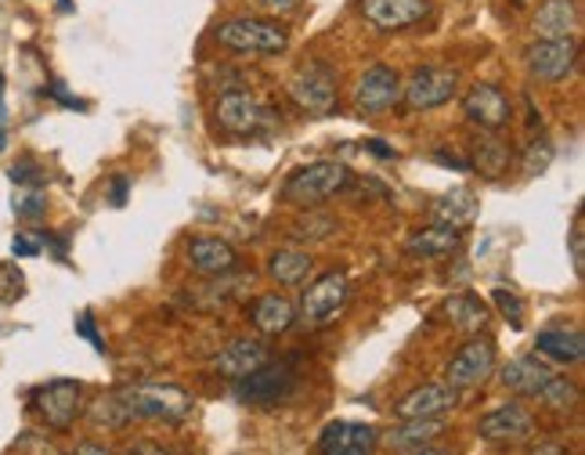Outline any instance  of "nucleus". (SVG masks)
I'll use <instances>...</instances> for the list:
<instances>
[{
  "label": "nucleus",
  "instance_id": "1",
  "mask_svg": "<svg viewBox=\"0 0 585 455\" xmlns=\"http://www.w3.org/2000/svg\"><path fill=\"white\" fill-rule=\"evenodd\" d=\"M192 409H195V398L174 383H134V387L116 390L109 398H98L95 405L87 409V420L95 426L120 431V426L134 423V420L181 423V420H188Z\"/></svg>",
  "mask_w": 585,
  "mask_h": 455
},
{
  "label": "nucleus",
  "instance_id": "2",
  "mask_svg": "<svg viewBox=\"0 0 585 455\" xmlns=\"http://www.w3.org/2000/svg\"><path fill=\"white\" fill-rule=\"evenodd\" d=\"M214 41L236 55H282L290 47V30L279 19H257L239 15L220 22L214 30Z\"/></svg>",
  "mask_w": 585,
  "mask_h": 455
},
{
  "label": "nucleus",
  "instance_id": "3",
  "mask_svg": "<svg viewBox=\"0 0 585 455\" xmlns=\"http://www.w3.org/2000/svg\"><path fill=\"white\" fill-rule=\"evenodd\" d=\"M350 185V171L344 163L336 160H318V163H307L301 166L290 181H285V203L293 206H307V210H315L325 199H333L336 192H344Z\"/></svg>",
  "mask_w": 585,
  "mask_h": 455
},
{
  "label": "nucleus",
  "instance_id": "4",
  "mask_svg": "<svg viewBox=\"0 0 585 455\" xmlns=\"http://www.w3.org/2000/svg\"><path fill=\"white\" fill-rule=\"evenodd\" d=\"M455 95H459V73L452 65H420V69H412L409 84H401V101L412 112L441 109Z\"/></svg>",
  "mask_w": 585,
  "mask_h": 455
},
{
  "label": "nucleus",
  "instance_id": "5",
  "mask_svg": "<svg viewBox=\"0 0 585 455\" xmlns=\"http://www.w3.org/2000/svg\"><path fill=\"white\" fill-rule=\"evenodd\" d=\"M214 112H217L220 130H228V134H236V138L264 134V130L275 123V112H271L253 90H225V95L217 98Z\"/></svg>",
  "mask_w": 585,
  "mask_h": 455
},
{
  "label": "nucleus",
  "instance_id": "6",
  "mask_svg": "<svg viewBox=\"0 0 585 455\" xmlns=\"http://www.w3.org/2000/svg\"><path fill=\"white\" fill-rule=\"evenodd\" d=\"M347 296H350V282L344 271H325V275L311 282L301 296V322L307 329H325V325H333L336 315L344 311Z\"/></svg>",
  "mask_w": 585,
  "mask_h": 455
},
{
  "label": "nucleus",
  "instance_id": "7",
  "mask_svg": "<svg viewBox=\"0 0 585 455\" xmlns=\"http://www.w3.org/2000/svg\"><path fill=\"white\" fill-rule=\"evenodd\" d=\"M296 390V369L293 361H264L257 372L242 376L236 380V398L246 401V405H257V409H271L285 401Z\"/></svg>",
  "mask_w": 585,
  "mask_h": 455
},
{
  "label": "nucleus",
  "instance_id": "8",
  "mask_svg": "<svg viewBox=\"0 0 585 455\" xmlns=\"http://www.w3.org/2000/svg\"><path fill=\"white\" fill-rule=\"evenodd\" d=\"M290 98L311 116H329L336 109V69L329 62H304L290 76Z\"/></svg>",
  "mask_w": 585,
  "mask_h": 455
},
{
  "label": "nucleus",
  "instance_id": "9",
  "mask_svg": "<svg viewBox=\"0 0 585 455\" xmlns=\"http://www.w3.org/2000/svg\"><path fill=\"white\" fill-rule=\"evenodd\" d=\"M33 409L51 431H69L84 412V387L76 380H51L33 390Z\"/></svg>",
  "mask_w": 585,
  "mask_h": 455
},
{
  "label": "nucleus",
  "instance_id": "10",
  "mask_svg": "<svg viewBox=\"0 0 585 455\" xmlns=\"http://www.w3.org/2000/svg\"><path fill=\"white\" fill-rule=\"evenodd\" d=\"M524 62H528V73L539 84H561L578 65V41L575 36H564V41H535L524 51Z\"/></svg>",
  "mask_w": 585,
  "mask_h": 455
},
{
  "label": "nucleus",
  "instance_id": "11",
  "mask_svg": "<svg viewBox=\"0 0 585 455\" xmlns=\"http://www.w3.org/2000/svg\"><path fill=\"white\" fill-rule=\"evenodd\" d=\"M401 106V76L390 65H369L355 87V109L361 116H383Z\"/></svg>",
  "mask_w": 585,
  "mask_h": 455
},
{
  "label": "nucleus",
  "instance_id": "12",
  "mask_svg": "<svg viewBox=\"0 0 585 455\" xmlns=\"http://www.w3.org/2000/svg\"><path fill=\"white\" fill-rule=\"evenodd\" d=\"M463 116L474 127L488 130V134H496V130H502L506 123H510L513 101L496 84H474L470 90H466V98H463Z\"/></svg>",
  "mask_w": 585,
  "mask_h": 455
},
{
  "label": "nucleus",
  "instance_id": "13",
  "mask_svg": "<svg viewBox=\"0 0 585 455\" xmlns=\"http://www.w3.org/2000/svg\"><path fill=\"white\" fill-rule=\"evenodd\" d=\"M361 15L380 33H401L431 15V0H361Z\"/></svg>",
  "mask_w": 585,
  "mask_h": 455
},
{
  "label": "nucleus",
  "instance_id": "14",
  "mask_svg": "<svg viewBox=\"0 0 585 455\" xmlns=\"http://www.w3.org/2000/svg\"><path fill=\"white\" fill-rule=\"evenodd\" d=\"M491 369H496V344L491 340H470L459 355L448 361V387L466 390L485 383Z\"/></svg>",
  "mask_w": 585,
  "mask_h": 455
},
{
  "label": "nucleus",
  "instance_id": "15",
  "mask_svg": "<svg viewBox=\"0 0 585 455\" xmlns=\"http://www.w3.org/2000/svg\"><path fill=\"white\" fill-rule=\"evenodd\" d=\"M459 405V390L448 383H423L394 405L398 420H437Z\"/></svg>",
  "mask_w": 585,
  "mask_h": 455
},
{
  "label": "nucleus",
  "instance_id": "16",
  "mask_svg": "<svg viewBox=\"0 0 585 455\" xmlns=\"http://www.w3.org/2000/svg\"><path fill=\"white\" fill-rule=\"evenodd\" d=\"M380 434L372 431L369 423H350V420H336L322 431L318 437V452L322 455H372Z\"/></svg>",
  "mask_w": 585,
  "mask_h": 455
},
{
  "label": "nucleus",
  "instance_id": "17",
  "mask_svg": "<svg viewBox=\"0 0 585 455\" xmlns=\"http://www.w3.org/2000/svg\"><path fill=\"white\" fill-rule=\"evenodd\" d=\"M185 253H188V268L195 271V275H206V279H225L239 268L236 246L225 242V239L199 236V239L188 242Z\"/></svg>",
  "mask_w": 585,
  "mask_h": 455
},
{
  "label": "nucleus",
  "instance_id": "18",
  "mask_svg": "<svg viewBox=\"0 0 585 455\" xmlns=\"http://www.w3.org/2000/svg\"><path fill=\"white\" fill-rule=\"evenodd\" d=\"M477 434L485 441H510V445H517V441L535 437V420H531L524 405H502L496 412L480 415Z\"/></svg>",
  "mask_w": 585,
  "mask_h": 455
},
{
  "label": "nucleus",
  "instance_id": "19",
  "mask_svg": "<svg viewBox=\"0 0 585 455\" xmlns=\"http://www.w3.org/2000/svg\"><path fill=\"white\" fill-rule=\"evenodd\" d=\"M578 22V0H542L531 30H535V41H564V36H575Z\"/></svg>",
  "mask_w": 585,
  "mask_h": 455
},
{
  "label": "nucleus",
  "instance_id": "20",
  "mask_svg": "<svg viewBox=\"0 0 585 455\" xmlns=\"http://www.w3.org/2000/svg\"><path fill=\"white\" fill-rule=\"evenodd\" d=\"M264 361H268V347L260 340H250V336H242V340H231L220 350L214 358V369L217 376H228V380H242V376L257 372Z\"/></svg>",
  "mask_w": 585,
  "mask_h": 455
},
{
  "label": "nucleus",
  "instance_id": "21",
  "mask_svg": "<svg viewBox=\"0 0 585 455\" xmlns=\"http://www.w3.org/2000/svg\"><path fill=\"white\" fill-rule=\"evenodd\" d=\"M250 322H253V329H257V333H264V336H282V333H290V329H293L296 307H293L290 301H285V296L268 293V296H260V301H253V307H250Z\"/></svg>",
  "mask_w": 585,
  "mask_h": 455
},
{
  "label": "nucleus",
  "instance_id": "22",
  "mask_svg": "<svg viewBox=\"0 0 585 455\" xmlns=\"http://www.w3.org/2000/svg\"><path fill=\"white\" fill-rule=\"evenodd\" d=\"M553 369L550 366H542L539 358H517V361H510V366L502 369V383L513 390V394H520V398H539V390L553 380Z\"/></svg>",
  "mask_w": 585,
  "mask_h": 455
},
{
  "label": "nucleus",
  "instance_id": "23",
  "mask_svg": "<svg viewBox=\"0 0 585 455\" xmlns=\"http://www.w3.org/2000/svg\"><path fill=\"white\" fill-rule=\"evenodd\" d=\"M539 355L561 361V366H575L585 355V336L582 329H567V325H556V329H542L535 336Z\"/></svg>",
  "mask_w": 585,
  "mask_h": 455
},
{
  "label": "nucleus",
  "instance_id": "24",
  "mask_svg": "<svg viewBox=\"0 0 585 455\" xmlns=\"http://www.w3.org/2000/svg\"><path fill=\"white\" fill-rule=\"evenodd\" d=\"M459 242H463V231L455 225H431V228L412 231L405 250L412 257H448L459 250Z\"/></svg>",
  "mask_w": 585,
  "mask_h": 455
},
{
  "label": "nucleus",
  "instance_id": "25",
  "mask_svg": "<svg viewBox=\"0 0 585 455\" xmlns=\"http://www.w3.org/2000/svg\"><path fill=\"white\" fill-rule=\"evenodd\" d=\"M445 315L452 322V329L459 333H480L488 325V304L474 293H455L445 301Z\"/></svg>",
  "mask_w": 585,
  "mask_h": 455
},
{
  "label": "nucleus",
  "instance_id": "26",
  "mask_svg": "<svg viewBox=\"0 0 585 455\" xmlns=\"http://www.w3.org/2000/svg\"><path fill=\"white\" fill-rule=\"evenodd\" d=\"M311 268H315V260H311L307 250H279V253H271V260H268V275L275 279L279 285L307 282Z\"/></svg>",
  "mask_w": 585,
  "mask_h": 455
},
{
  "label": "nucleus",
  "instance_id": "27",
  "mask_svg": "<svg viewBox=\"0 0 585 455\" xmlns=\"http://www.w3.org/2000/svg\"><path fill=\"white\" fill-rule=\"evenodd\" d=\"M510 160H513V152H510L506 141H499V138H477L474 141V163H477L480 174L502 177L506 166H510Z\"/></svg>",
  "mask_w": 585,
  "mask_h": 455
},
{
  "label": "nucleus",
  "instance_id": "28",
  "mask_svg": "<svg viewBox=\"0 0 585 455\" xmlns=\"http://www.w3.org/2000/svg\"><path fill=\"white\" fill-rule=\"evenodd\" d=\"M441 431H445L441 420H405V426H394V431H390V445L415 448V445H426V441L437 437Z\"/></svg>",
  "mask_w": 585,
  "mask_h": 455
},
{
  "label": "nucleus",
  "instance_id": "29",
  "mask_svg": "<svg viewBox=\"0 0 585 455\" xmlns=\"http://www.w3.org/2000/svg\"><path fill=\"white\" fill-rule=\"evenodd\" d=\"M539 401L553 412H567L578 405V387L571 383L567 376H553V380L539 390Z\"/></svg>",
  "mask_w": 585,
  "mask_h": 455
},
{
  "label": "nucleus",
  "instance_id": "30",
  "mask_svg": "<svg viewBox=\"0 0 585 455\" xmlns=\"http://www.w3.org/2000/svg\"><path fill=\"white\" fill-rule=\"evenodd\" d=\"M329 231H336V220L333 217H304L293 225V239L296 242H318L325 239Z\"/></svg>",
  "mask_w": 585,
  "mask_h": 455
},
{
  "label": "nucleus",
  "instance_id": "31",
  "mask_svg": "<svg viewBox=\"0 0 585 455\" xmlns=\"http://www.w3.org/2000/svg\"><path fill=\"white\" fill-rule=\"evenodd\" d=\"M491 301H496V307L502 311V318L513 325V329H520L524 325V304H520V296L517 293H510V290H491Z\"/></svg>",
  "mask_w": 585,
  "mask_h": 455
},
{
  "label": "nucleus",
  "instance_id": "32",
  "mask_svg": "<svg viewBox=\"0 0 585 455\" xmlns=\"http://www.w3.org/2000/svg\"><path fill=\"white\" fill-rule=\"evenodd\" d=\"M47 210V203H44V195L41 192H22L19 199H15V214L22 220H41Z\"/></svg>",
  "mask_w": 585,
  "mask_h": 455
},
{
  "label": "nucleus",
  "instance_id": "33",
  "mask_svg": "<svg viewBox=\"0 0 585 455\" xmlns=\"http://www.w3.org/2000/svg\"><path fill=\"white\" fill-rule=\"evenodd\" d=\"M571 264H575V275L582 279V268H585V231H582V214L575 217V228H571Z\"/></svg>",
  "mask_w": 585,
  "mask_h": 455
},
{
  "label": "nucleus",
  "instance_id": "34",
  "mask_svg": "<svg viewBox=\"0 0 585 455\" xmlns=\"http://www.w3.org/2000/svg\"><path fill=\"white\" fill-rule=\"evenodd\" d=\"M550 160H553V149L545 145V141H535V145H531V152H528L524 171H528V174H542L545 166H550Z\"/></svg>",
  "mask_w": 585,
  "mask_h": 455
},
{
  "label": "nucleus",
  "instance_id": "35",
  "mask_svg": "<svg viewBox=\"0 0 585 455\" xmlns=\"http://www.w3.org/2000/svg\"><path fill=\"white\" fill-rule=\"evenodd\" d=\"M8 177L15 181V185H36V181H41V166H33L30 160H25V163H15V166H11Z\"/></svg>",
  "mask_w": 585,
  "mask_h": 455
},
{
  "label": "nucleus",
  "instance_id": "36",
  "mask_svg": "<svg viewBox=\"0 0 585 455\" xmlns=\"http://www.w3.org/2000/svg\"><path fill=\"white\" fill-rule=\"evenodd\" d=\"M76 333H80L84 340H87L90 347H95V350H106V340H101V336H98L95 318H90V315H80V318H76Z\"/></svg>",
  "mask_w": 585,
  "mask_h": 455
},
{
  "label": "nucleus",
  "instance_id": "37",
  "mask_svg": "<svg viewBox=\"0 0 585 455\" xmlns=\"http://www.w3.org/2000/svg\"><path fill=\"white\" fill-rule=\"evenodd\" d=\"M123 455H174V452L155 445V441H130V445L123 448Z\"/></svg>",
  "mask_w": 585,
  "mask_h": 455
},
{
  "label": "nucleus",
  "instance_id": "38",
  "mask_svg": "<svg viewBox=\"0 0 585 455\" xmlns=\"http://www.w3.org/2000/svg\"><path fill=\"white\" fill-rule=\"evenodd\" d=\"M11 253H15V257H36V253H41V239L15 236V242H11Z\"/></svg>",
  "mask_w": 585,
  "mask_h": 455
},
{
  "label": "nucleus",
  "instance_id": "39",
  "mask_svg": "<svg viewBox=\"0 0 585 455\" xmlns=\"http://www.w3.org/2000/svg\"><path fill=\"white\" fill-rule=\"evenodd\" d=\"M268 11H275V15H293V11L304 8V0H260Z\"/></svg>",
  "mask_w": 585,
  "mask_h": 455
},
{
  "label": "nucleus",
  "instance_id": "40",
  "mask_svg": "<svg viewBox=\"0 0 585 455\" xmlns=\"http://www.w3.org/2000/svg\"><path fill=\"white\" fill-rule=\"evenodd\" d=\"M127 203V177L120 174L112 181V206H123Z\"/></svg>",
  "mask_w": 585,
  "mask_h": 455
},
{
  "label": "nucleus",
  "instance_id": "41",
  "mask_svg": "<svg viewBox=\"0 0 585 455\" xmlns=\"http://www.w3.org/2000/svg\"><path fill=\"white\" fill-rule=\"evenodd\" d=\"M73 455H112V452H109V448H101V445H90V441H80Z\"/></svg>",
  "mask_w": 585,
  "mask_h": 455
},
{
  "label": "nucleus",
  "instance_id": "42",
  "mask_svg": "<svg viewBox=\"0 0 585 455\" xmlns=\"http://www.w3.org/2000/svg\"><path fill=\"white\" fill-rule=\"evenodd\" d=\"M434 160L445 163V166H459V171H470V163H466V160H455V155H448V152H437Z\"/></svg>",
  "mask_w": 585,
  "mask_h": 455
},
{
  "label": "nucleus",
  "instance_id": "43",
  "mask_svg": "<svg viewBox=\"0 0 585 455\" xmlns=\"http://www.w3.org/2000/svg\"><path fill=\"white\" fill-rule=\"evenodd\" d=\"M405 455H452L448 448H434V445H415V448H409Z\"/></svg>",
  "mask_w": 585,
  "mask_h": 455
},
{
  "label": "nucleus",
  "instance_id": "44",
  "mask_svg": "<svg viewBox=\"0 0 585 455\" xmlns=\"http://www.w3.org/2000/svg\"><path fill=\"white\" fill-rule=\"evenodd\" d=\"M513 4H528V0H513Z\"/></svg>",
  "mask_w": 585,
  "mask_h": 455
}]
</instances>
